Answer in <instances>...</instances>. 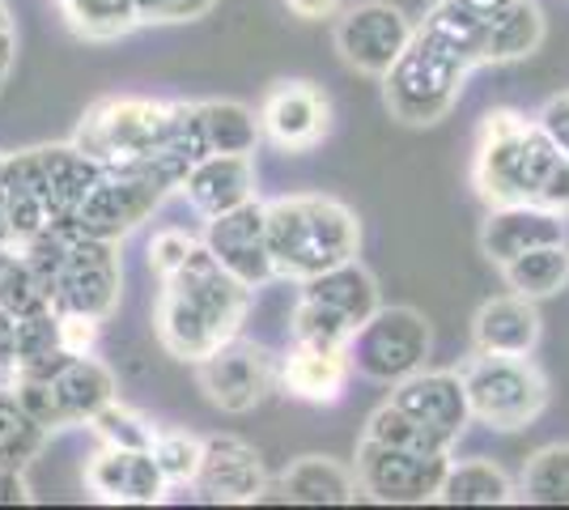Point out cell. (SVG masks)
I'll return each mask as SVG.
<instances>
[{
	"label": "cell",
	"instance_id": "7c38bea8",
	"mask_svg": "<svg viewBox=\"0 0 569 510\" xmlns=\"http://www.w3.org/2000/svg\"><path fill=\"white\" fill-rule=\"evenodd\" d=\"M281 383V362L256 340H226L200 362V391L221 413H251Z\"/></svg>",
	"mask_w": 569,
	"mask_h": 510
},
{
	"label": "cell",
	"instance_id": "8d00e7d4",
	"mask_svg": "<svg viewBox=\"0 0 569 510\" xmlns=\"http://www.w3.org/2000/svg\"><path fill=\"white\" fill-rule=\"evenodd\" d=\"M60 349H64V319L56 307H43L34 316H18V366L39 362V358L60 353Z\"/></svg>",
	"mask_w": 569,
	"mask_h": 510
},
{
	"label": "cell",
	"instance_id": "8992f818",
	"mask_svg": "<svg viewBox=\"0 0 569 510\" xmlns=\"http://www.w3.org/2000/svg\"><path fill=\"white\" fill-rule=\"evenodd\" d=\"M463 383H468V400H472V417L480 426L498 430V434H515L527 430L545 417L548 400V374L531 358H510V353H480L463 362Z\"/></svg>",
	"mask_w": 569,
	"mask_h": 510
},
{
	"label": "cell",
	"instance_id": "7dc6e473",
	"mask_svg": "<svg viewBox=\"0 0 569 510\" xmlns=\"http://www.w3.org/2000/svg\"><path fill=\"white\" fill-rule=\"evenodd\" d=\"M0 247H13V218H9V192L0 188Z\"/></svg>",
	"mask_w": 569,
	"mask_h": 510
},
{
	"label": "cell",
	"instance_id": "1f68e13d",
	"mask_svg": "<svg viewBox=\"0 0 569 510\" xmlns=\"http://www.w3.org/2000/svg\"><path fill=\"white\" fill-rule=\"evenodd\" d=\"M69 26L81 34V39H94V43H107V39H119L128 30H137L141 18H137V0H60Z\"/></svg>",
	"mask_w": 569,
	"mask_h": 510
},
{
	"label": "cell",
	"instance_id": "f1b7e54d",
	"mask_svg": "<svg viewBox=\"0 0 569 510\" xmlns=\"http://www.w3.org/2000/svg\"><path fill=\"white\" fill-rule=\"evenodd\" d=\"M519 502L569 507V442H548L527 456L519 472Z\"/></svg>",
	"mask_w": 569,
	"mask_h": 510
},
{
	"label": "cell",
	"instance_id": "83f0119b",
	"mask_svg": "<svg viewBox=\"0 0 569 510\" xmlns=\"http://www.w3.org/2000/svg\"><path fill=\"white\" fill-rule=\"evenodd\" d=\"M501 277L515 293H527L536 302H545L552 293L566 290L569 281V247L566 243H548L536 251H522L519 260L501 264Z\"/></svg>",
	"mask_w": 569,
	"mask_h": 510
},
{
	"label": "cell",
	"instance_id": "ffe728a7",
	"mask_svg": "<svg viewBox=\"0 0 569 510\" xmlns=\"http://www.w3.org/2000/svg\"><path fill=\"white\" fill-rule=\"evenodd\" d=\"M179 192L191 200L196 213L217 218V213H230L238 204L256 200V167H251V153H209L188 170L183 188Z\"/></svg>",
	"mask_w": 569,
	"mask_h": 510
},
{
	"label": "cell",
	"instance_id": "7402d4cb",
	"mask_svg": "<svg viewBox=\"0 0 569 510\" xmlns=\"http://www.w3.org/2000/svg\"><path fill=\"white\" fill-rule=\"evenodd\" d=\"M353 374L349 349H315V344H289L281 362V388L307 404H336Z\"/></svg>",
	"mask_w": 569,
	"mask_h": 510
},
{
	"label": "cell",
	"instance_id": "9a60e30c",
	"mask_svg": "<svg viewBox=\"0 0 569 510\" xmlns=\"http://www.w3.org/2000/svg\"><path fill=\"white\" fill-rule=\"evenodd\" d=\"M263 137L284 153H307L332 128V102L310 81H277L260 107Z\"/></svg>",
	"mask_w": 569,
	"mask_h": 510
},
{
	"label": "cell",
	"instance_id": "f6af8a7d",
	"mask_svg": "<svg viewBox=\"0 0 569 510\" xmlns=\"http://www.w3.org/2000/svg\"><path fill=\"white\" fill-rule=\"evenodd\" d=\"M217 0H170V22H196L213 9Z\"/></svg>",
	"mask_w": 569,
	"mask_h": 510
},
{
	"label": "cell",
	"instance_id": "f546056e",
	"mask_svg": "<svg viewBox=\"0 0 569 510\" xmlns=\"http://www.w3.org/2000/svg\"><path fill=\"white\" fill-rule=\"evenodd\" d=\"M56 388H60V396H64V404H69V413L77 421H90V417L102 413L116 400V374L102 362H94L90 353H77L56 374Z\"/></svg>",
	"mask_w": 569,
	"mask_h": 510
},
{
	"label": "cell",
	"instance_id": "e0dca14e",
	"mask_svg": "<svg viewBox=\"0 0 569 510\" xmlns=\"http://www.w3.org/2000/svg\"><path fill=\"white\" fill-rule=\"evenodd\" d=\"M566 213H552L545 204H498L480 226V251L489 264H510L522 251H536L548 243H566Z\"/></svg>",
	"mask_w": 569,
	"mask_h": 510
},
{
	"label": "cell",
	"instance_id": "836d02e7",
	"mask_svg": "<svg viewBox=\"0 0 569 510\" xmlns=\"http://www.w3.org/2000/svg\"><path fill=\"white\" fill-rule=\"evenodd\" d=\"M153 460L167 472L170 486H196V472L204 460V442L188 430H162L153 438Z\"/></svg>",
	"mask_w": 569,
	"mask_h": 510
},
{
	"label": "cell",
	"instance_id": "ab89813d",
	"mask_svg": "<svg viewBox=\"0 0 569 510\" xmlns=\"http://www.w3.org/2000/svg\"><path fill=\"white\" fill-rule=\"evenodd\" d=\"M540 128H545L548 137L561 146V153L569 158V94H557V98H548L545 107H540Z\"/></svg>",
	"mask_w": 569,
	"mask_h": 510
},
{
	"label": "cell",
	"instance_id": "ee69618b",
	"mask_svg": "<svg viewBox=\"0 0 569 510\" xmlns=\"http://www.w3.org/2000/svg\"><path fill=\"white\" fill-rule=\"evenodd\" d=\"M289 13H298L302 22H323V18H336L340 13V0H284Z\"/></svg>",
	"mask_w": 569,
	"mask_h": 510
},
{
	"label": "cell",
	"instance_id": "f35d334b",
	"mask_svg": "<svg viewBox=\"0 0 569 510\" xmlns=\"http://www.w3.org/2000/svg\"><path fill=\"white\" fill-rule=\"evenodd\" d=\"M196 239L183 234V230H162V234H153V243H149V268L167 281L170 272H179V268L188 264V256L196 251Z\"/></svg>",
	"mask_w": 569,
	"mask_h": 510
},
{
	"label": "cell",
	"instance_id": "6da1fadb",
	"mask_svg": "<svg viewBox=\"0 0 569 510\" xmlns=\"http://www.w3.org/2000/svg\"><path fill=\"white\" fill-rule=\"evenodd\" d=\"M472 188L489 209L545 204L569 218V158L540 128V120H527L510 107H498L480 120Z\"/></svg>",
	"mask_w": 569,
	"mask_h": 510
},
{
	"label": "cell",
	"instance_id": "4dcf8cb0",
	"mask_svg": "<svg viewBox=\"0 0 569 510\" xmlns=\"http://www.w3.org/2000/svg\"><path fill=\"white\" fill-rule=\"evenodd\" d=\"M48 434H51L48 426H39L22 409V400L13 396V388L0 391V468H22V463H30L43 451Z\"/></svg>",
	"mask_w": 569,
	"mask_h": 510
},
{
	"label": "cell",
	"instance_id": "603a6c76",
	"mask_svg": "<svg viewBox=\"0 0 569 510\" xmlns=\"http://www.w3.org/2000/svg\"><path fill=\"white\" fill-rule=\"evenodd\" d=\"M302 298L323 302L328 311L345 316L353 328H361V323L382 307L379 281H375V272L361 264V260H345V264L323 268L319 277L302 281Z\"/></svg>",
	"mask_w": 569,
	"mask_h": 510
},
{
	"label": "cell",
	"instance_id": "60d3db41",
	"mask_svg": "<svg viewBox=\"0 0 569 510\" xmlns=\"http://www.w3.org/2000/svg\"><path fill=\"white\" fill-rule=\"evenodd\" d=\"M64 319V349L69 353H90L98 344V323L94 316H60Z\"/></svg>",
	"mask_w": 569,
	"mask_h": 510
},
{
	"label": "cell",
	"instance_id": "cb8c5ba5",
	"mask_svg": "<svg viewBox=\"0 0 569 510\" xmlns=\"http://www.w3.org/2000/svg\"><path fill=\"white\" fill-rule=\"evenodd\" d=\"M361 493L357 468L328 460V456H302L284 468L281 477V502L298 507H349Z\"/></svg>",
	"mask_w": 569,
	"mask_h": 510
},
{
	"label": "cell",
	"instance_id": "5b68a950",
	"mask_svg": "<svg viewBox=\"0 0 569 510\" xmlns=\"http://www.w3.org/2000/svg\"><path fill=\"white\" fill-rule=\"evenodd\" d=\"M472 69L476 64L459 43H451L447 34H438L429 26H417L408 51L396 60V69L382 77L387 111L400 123H417V128L438 123L459 102Z\"/></svg>",
	"mask_w": 569,
	"mask_h": 510
},
{
	"label": "cell",
	"instance_id": "d6a6232c",
	"mask_svg": "<svg viewBox=\"0 0 569 510\" xmlns=\"http://www.w3.org/2000/svg\"><path fill=\"white\" fill-rule=\"evenodd\" d=\"M353 332L357 328L349 319L328 311L323 302H310V298H302L293 319H289V340L293 344H315V349H349Z\"/></svg>",
	"mask_w": 569,
	"mask_h": 510
},
{
	"label": "cell",
	"instance_id": "4316f807",
	"mask_svg": "<svg viewBox=\"0 0 569 510\" xmlns=\"http://www.w3.org/2000/svg\"><path fill=\"white\" fill-rule=\"evenodd\" d=\"M200 128H204L209 153H251L263 137L260 116L247 102H234V98L200 102Z\"/></svg>",
	"mask_w": 569,
	"mask_h": 510
},
{
	"label": "cell",
	"instance_id": "44dd1931",
	"mask_svg": "<svg viewBox=\"0 0 569 510\" xmlns=\"http://www.w3.org/2000/svg\"><path fill=\"white\" fill-rule=\"evenodd\" d=\"M39 158L48 170V230L77 226L86 196L94 192V183L102 179V162H94L77 141L72 146H39Z\"/></svg>",
	"mask_w": 569,
	"mask_h": 510
},
{
	"label": "cell",
	"instance_id": "5bb4252c",
	"mask_svg": "<svg viewBox=\"0 0 569 510\" xmlns=\"http://www.w3.org/2000/svg\"><path fill=\"white\" fill-rule=\"evenodd\" d=\"M204 247L217 256V264L234 272L238 281L251 286V290L277 277L272 247H268V204H260V200H247L230 213L209 218Z\"/></svg>",
	"mask_w": 569,
	"mask_h": 510
},
{
	"label": "cell",
	"instance_id": "e575fe53",
	"mask_svg": "<svg viewBox=\"0 0 569 510\" xmlns=\"http://www.w3.org/2000/svg\"><path fill=\"white\" fill-rule=\"evenodd\" d=\"M0 307H9L13 316H34V311L51 307L43 281L34 277V268L26 264V256L18 251V247H13L9 264H4V272H0Z\"/></svg>",
	"mask_w": 569,
	"mask_h": 510
},
{
	"label": "cell",
	"instance_id": "ac0fdd59",
	"mask_svg": "<svg viewBox=\"0 0 569 510\" xmlns=\"http://www.w3.org/2000/svg\"><path fill=\"white\" fill-rule=\"evenodd\" d=\"M86 486L94 489L102 502H132V507H153L167 493V472L158 468L153 451H128V447H102L90 468Z\"/></svg>",
	"mask_w": 569,
	"mask_h": 510
},
{
	"label": "cell",
	"instance_id": "74e56055",
	"mask_svg": "<svg viewBox=\"0 0 569 510\" xmlns=\"http://www.w3.org/2000/svg\"><path fill=\"white\" fill-rule=\"evenodd\" d=\"M90 426L102 434V442L128 447V451H153V438H158V430H153L141 413H132V409L119 404V400H111L102 413L90 417Z\"/></svg>",
	"mask_w": 569,
	"mask_h": 510
},
{
	"label": "cell",
	"instance_id": "681fc988",
	"mask_svg": "<svg viewBox=\"0 0 569 510\" xmlns=\"http://www.w3.org/2000/svg\"><path fill=\"white\" fill-rule=\"evenodd\" d=\"M0 39H13V22H9V9H4V0H0Z\"/></svg>",
	"mask_w": 569,
	"mask_h": 510
},
{
	"label": "cell",
	"instance_id": "8fae6325",
	"mask_svg": "<svg viewBox=\"0 0 569 510\" xmlns=\"http://www.w3.org/2000/svg\"><path fill=\"white\" fill-rule=\"evenodd\" d=\"M417 26L403 18V9L387 0H361L336 13V51L361 77H387L396 69Z\"/></svg>",
	"mask_w": 569,
	"mask_h": 510
},
{
	"label": "cell",
	"instance_id": "484cf974",
	"mask_svg": "<svg viewBox=\"0 0 569 510\" xmlns=\"http://www.w3.org/2000/svg\"><path fill=\"white\" fill-rule=\"evenodd\" d=\"M438 502L442 507H506V502H519V481H510V472L485 456L459 463L451 460Z\"/></svg>",
	"mask_w": 569,
	"mask_h": 510
},
{
	"label": "cell",
	"instance_id": "52a82bcc",
	"mask_svg": "<svg viewBox=\"0 0 569 510\" xmlns=\"http://www.w3.org/2000/svg\"><path fill=\"white\" fill-rule=\"evenodd\" d=\"M174 132H179V102L102 98L86 111L77 128V146L102 167H123L158 149H174Z\"/></svg>",
	"mask_w": 569,
	"mask_h": 510
},
{
	"label": "cell",
	"instance_id": "277c9868",
	"mask_svg": "<svg viewBox=\"0 0 569 510\" xmlns=\"http://www.w3.org/2000/svg\"><path fill=\"white\" fill-rule=\"evenodd\" d=\"M191 167L196 162L179 149H158L141 162L102 167V179L94 183V192L86 196V204L77 213V230L116 243L128 230H137L174 188H183Z\"/></svg>",
	"mask_w": 569,
	"mask_h": 510
},
{
	"label": "cell",
	"instance_id": "2e32d148",
	"mask_svg": "<svg viewBox=\"0 0 569 510\" xmlns=\"http://www.w3.org/2000/svg\"><path fill=\"white\" fill-rule=\"evenodd\" d=\"M196 493L204 502H263L268 493V472H263L260 451L234 434L204 438V460L196 472Z\"/></svg>",
	"mask_w": 569,
	"mask_h": 510
},
{
	"label": "cell",
	"instance_id": "7bdbcfd3",
	"mask_svg": "<svg viewBox=\"0 0 569 510\" xmlns=\"http://www.w3.org/2000/svg\"><path fill=\"white\" fill-rule=\"evenodd\" d=\"M30 486H26L22 468H0V507H26Z\"/></svg>",
	"mask_w": 569,
	"mask_h": 510
},
{
	"label": "cell",
	"instance_id": "7a4b0ae2",
	"mask_svg": "<svg viewBox=\"0 0 569 510\" xmlns=\"http://www.w3.org/2000/svg\"><path fill=\"white\" fill-rule=\"evenodd\" d=\"M247 307H251V286L226 272L213 251L200 243L188 256V264L162 281L158 337L170 358L200 366L226 340L238 337Z\"/></svg>",
	"mask_w": 569,
	"mask_h": 510
},
{
	"label": "cell",
	"instance_id": "30bf717a",
	"mask_svg": "<svg viewBox=\"0 0 569 510\" xmlns=\"http://www.w3.org/2000/svg\"><path fill=\"white\" fill-rule=\"evenodd\" d=\"M119 302V256L116 243L81 234L69 226V251L51 281V307L60 316H94L107 319Z\"/></svg>",
	"mask_w": 569,
	"mask_h": 510
},
{
	"label": "cell",
	"instance_id": "f907efd6",
	"mask_svg": "<svg viewBox=\"0 0 569 510\" xmlns=\"http://www.w3.org/2000/svg\"><path fill=\"white\" fill-rule=\"evenodd\" d=\"M4 167H9V153H4V149H0V174H4Z\"/></svg>",
	"mask_w": 569,
	"mask_h": 510
},
{
	"label": "cell",
	"instance_id": "d6986e66",
	"mask_svg": "<svg viewBox=\"0 0 569 510\" xmlns=\"http://www.w3.org/2000/svg\"><path fill=\"white\" fill-rule=\"evenodd\" d=\"M545 332V319L536 298L527 293H501L489 298L472 319V344L480 353H510V358H531Z\"/></svg>",
	"mask_w": 569,
	"mask_h": 510
},
{
	"label": "cell",
	"instance_id": "bcb514c9",
	"mask_svg": "<svg viewBox=\"0 0 569 510\" xmlns=\"http://www.w3.org/2000/svg\"><path fill=\"white\" fill-rule=\"evenodd\" d=\"M141 22H170V0H137Z\"/></svg>",
	"mask_w": 569,
	"mask_h": 510
},
{
	"label": "cell",
	"instance_id": "4fadbf2b",
	"mask_svg": "<svg viewBox=\"0 0 569 510\" xmlns=\"http://www.w3.org/2000/svg\"><path fill=\"white\" fill-rule=\"evenodd\" d=\"M391 404L403 409L426 430L442 451H455V442L472 426V400L459 370H417L391 388Z\"/></svg>",
	"mask_w": 569,
	"mask_h": 510
},
{
	"label": "cell",
	"instance_id": "3957f363",
	"mask_svg": "<svg viewBox=\"0 0 569 510\" xmlns=\"http://www.w3.org/2000/svg\"><path fill=\"white\" fill-rule=\"evenodd\" d=\"M268 247L277 277L310 281L323 268L357 260L361 221L336 196H281L268 204Z\"/></svg>",
	"mask_w": 569,
	"mask_h": 510
},
{
	"label": "cell",
	"instance_id": "b9f144b4",
	"mask_svg": "<svg viewBox=\"0 0 569 510\" xmlns=\"http://www.w3.org/2000/svg\"><path fill=\"white\" fill-rule=\"evenodd\" d=\"M13 366H18V316L0 307V370L13 374Z\"/></svg>",
	"mask_w": 569,
	"mask_h": 510
},
{
	"label": "cell",
	"instance_id": "c3c4849f",
	"mask_svg": "<svg viewBox=\"0 0 569 510\" xmlns=\"http://www.w3.org/2000/svg\"><path fill=\"white\" fill-rule=\"evenodd\" d=\"M9 69H13V39H0V86L9 81Z\"/></svg>",
	"mask_w": 569,
	"mask_h": 510
},
{
	"label": "cell",
	"instance_id": "d590c367",
	"mask_svg": "<svg viewBox=\"0 0 569 510\" xmlns=\"http://www.w3.org/2000/svg\"><path fill=\"white\" fill-rule=\"evenodd\" d=\"M13 396L22 400V409L39 426L48 430H64V426H77V417L69 413L64 396L56 388V379H34V374H13Z\"/></svg>",
	"mask_w": 569,
	"mask_h": 510
},
{
	"label": "cell",
	"instance_id": "d4e9b609",
	"mask_svg": "<svg viewBox=\"0 0 569 510\" xmlns=\"http://www.w3.org/2000/svg\"><path fill=\"white\" fill-rule=\"evenodd\" d=\"M545 43V13L536 0H489L485 26V64L527 60Z\"/></svg>",
	"mask_w": 569,
	"mask_h": 510
},
{
	"label": "cell",
	"instance_id": "9c48e42d",
	"mask_svg": "<svg viewBox=\"0 0 569 510\" xmlns=\"http://www.w3.org/2000/svg\"><path fill=\"white\" fill-rule=\"evenodd\" d=\"M353 468L366 498L391 502V507H421V502H438V489L451 468V451H412V447H391L366 434L357 442Z\"/></svg>",
	"mask_w": 569,
	"mask_h": 510
},
{
	"label": "cell",
	"instance_id": "ba28073f",
	"mask_svg": "<svg viewBox=\"0 0 569 510\" xmlns=\"http://www.w3.org/2000/svg\"><path fill=\"white\" fill-rule=\"evenodd\" d=\"M429 349H433V332L417 307H379L349 340L357 374L370 383H387V388L426 370Z\"/></svg>",
	"mask_w": 569,
	"mask_h": 510
}]
</instances>
